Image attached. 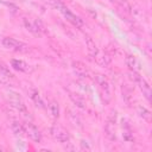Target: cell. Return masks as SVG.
Here are the masks:
<instances>
[{
	"instance_id": "cell-1",
	"label": "cell",
	"mask_w": 152,
	"mask_h": 152,
	"mask_svg": "<svg viewBox=\"0 0 152 152\" xmlns=\"http://www.w3.org/2000/svg\"><path fill=\"white\" fill-rule=\"evenodd\" d=\"M55 6H56V8L63 14V17H64L68 21H70L74 26H76V27H82V26L84 25L83 20H82L80 17H77L76 14H74L72 12H70V10H69L64 4H62L59 0H56V1H55Z\"/></svg>"
},
{
	"instance_id": "cell-2",
	"label": "cell",
	"mask_w": 152,
	"mask_h": 152,
	"mask_svg": "<svg viewBox=\"0 0 152 152\" xmlns=\"http://www.w3.org/2000/svg\"><path fill=\"white\" fill-rule=\"evenodd\" d=\"M7 99H8L10 103L19 112V114H21L23 116H27L28 115V110H27V108H26V106H25L21 96L17 91L8 90L7 91Z\"/></svg>"
},
{
	"instance_id": "cell-3",
	"label": "cell",
	"mask_w": 152,
	"mask_h": 152,
	"mask_svg": "<svg viewBox=\"0 0 152 152\" xmlns=\"http://www.w3.org/2000/svg\"><path fill=\"white\" fill-rule=\"evenodd\" d=\"M115 124H116V112L112 110L104 125V133L107 138L110 140H115Z\"/></svg>"
},
{
	"instance_id": "cell-4",
	"label": "cell",
	"mask_w": 152,
	"mask_h": 152,
	"mask_svg": "<svg viewBox=\"0 0 152 152\" xmlns=\"http://www.w3.org/2000/svg\"><path fill=\"white\" fill-rule=\"evenodd\" d=\"M51 135H52L57 141H59V142H62V144L69 142V139H70L68 131H65V129H64L62 126H59V125L52 126V128H51Z\"/></svg>"
},
{
	"instance_id": "cell-5",
	"label": "cell",
	"mask_w": 152,
	"mask_h": 152,
	"mask_svg": "<svg viewBox=\"0 0 152 152\" xmlns=\"http://www.w3.org/2000/svg\"><path fill=\"white\" fill-rule=\"evenodd\" d=\"M95 80H96V82H97V84L101 89L102 95L106 96V102H108L109 99H110V91H109V83H108L107 78L103 75H96Z\"/></svg>"
},
{
	"instance_id": "cell-6",
	"label": "cell",
	"mask_w": 152,
	"mask_h": 152,
	"mask_svg": "<svg viewBox=\"0 0 152 152\" xmlns=\"http://www.w3.org/2000/svg\"><path fill=\"white\" fill-rule=\"evenodd\" d=\"M133 75H134V81L139 84V87H140V89H141V91H142V95L150 101V97H151V88H150V86H148V83L139 75V72H133Z\"/></svg>"
},
{
	"instance_id": "cell-7",
	"label": "cell",
	"mask_w": 152,
	"mask_h": 152,
	"mask_svg": "<svg viewBox=\"0 0 152 152\" xmlns=\"http://www.w3.org/2000/svg\"><path fill=\"white\" fill-rule=\"evenodd\" d=\"M24 128H25V133L36 142H40L42 140V134L40 132L38 131V128L32 124V122H26L24 125Z\"/></svg>"
},
{
	"instance_id": "cell-8",
	"label": "cell",
	"mask_w": 152,
	"mask_h": 152,
	"mask_svg": "<svg viewBox=\"0 0 152 152\" xmlns=\"http://www.w3.org/2000/svg\"><path fill=\"white\" fill-rule=\"evenodd\" d=\"M2 45L8 49V50H14V51H19V50H23V48H25V44H23L21 42H18L17 39L14 38H11V37H5L2 39Z\"/></svg>"
},
{
	"instance_id": "cell-9",
	"label": "cell",
	"mask_w": 152,
	"mask_h": 152,
	"mask_svg": "<svg viewBox=\"0 0 152 152\" xmlns=\"http://www.w3.org/2000/svg\"><path fill=\"white\" fill-rule=\"evenodd\" d=\"M24 23H25V26L27 27V30L34 34H40L43 31H44V26L43 24L39 21V20H28V19H24Z\"/></svg>"
},
{
	"instance_id": "cell-10",
	"label": "cell",
	"mask_w": 152,
	"mask_h": 152,
	"mask_svg": "<svg viewBox=\"0 0 152 152\" xmlns=\"http://www.w3.org/2000/svg\"><path fill=\"white\" fill-rule=\"evenodd\" d=\"M126 64L131 70H133V72H139L140 71V63L134 56L128 55L126 57Z\"/></svg>"
},
{
	"instance_id": "cell-11",
	"label": "cell",
	"mask_w": 152,
	"mask_h": 152,
	"mask_svg": "<svg viewBox=\"0 0 152 152\" xmlns=\"http://www.w3.org/2000/svg\"><path fill=\"white\" fill-rule=\"evenodd\" d=\"M86 45H87V49H88L89 55H90V56H93V57H96L99 51H97L96 44H95V42L93 40V38H91V37L86 36Z\"/></svg>"
},
{
	"instance_id": "cell-12",
	"label": "cell",
	"mask_w": 152,
	"mask_h": 152,
	"mask_svg": "<svg viewBox=\"0 0 152 152\" xmlns=\"http://www.w3.org/2000/svg\"><path fill=\"white\" fill-rule=\"evenodd\" d=\"M72 69L76 72V75H78L80 77H86L88 74V70L86 68V65L82 62H74L72 63Z\"/></svg>"
},
{
	"instance_id": "cell-13",
	"label": "cell",
	"mask_w": 152,
	"mask_h": 152,
	"mask_svg": "<svg viewBox=\"0 0 152 152\" xmlns=\"http://www.w3.org/2000/svg\"><path fill=\"white\" fill-rule=\"evenodd\" d=\"M121 11H124L125 13H132V6L127 0H112Z\"/></svg>"
},
{
	"instance_id": "cell-14",
	"label": "cell",
	"mask_w": 152,
	"mask_h": 152,
	"mask_svg": "<svg viewBox=\"0 0 152 152\" xmlns=\"http://www.w3.org/2000/svg\"><path fill=\"white\" fill-rule=\"evenodd\" d=\"M69 97L71 99V101L80 108H84V100L81 95H78L77 93H74V91H69Z\"/></svg>"
},
{
	"instance_id": "cell-15",
	"label": "cell",
	"mask_w": 152,
	"mask_h": 152,
	"mask_svg": "<svg viewBox=\"0 0 152 152\" xmlns=\"http://www.w3.org/2000/svg\"><path fill=\"white\" fill-rule=\"evenodd\" d=\"M11 64L15 70H19V71H27L28 70V64L21 59H12Z\"/></svg>"
},
{
	"instance_id": "cell-16",
	"label": "cell",
	"mask_w": 152,
	"mask_h": 152,
	"mask_svg": "<svg viewBox=\"0 0 152 152\" xmlns=\"http://www.w3.org/2000/svg\"><path fill=\"white\" fill-rule=\"evenodd\" d=\"M11 127H12V131L14 132V134L17 135H24L25 134V128L21 124H19L18 121L13 120L12 124H11Z\"/></svg>"
},
{
	"instance_id": "cell-17",
	"label": "cell",
	"mask_w": 152,
	"mask_h": 152,
	"mask_svg": "<svg viewBox=\"0 0 152 152\" xmlns=\"http://www.w3.org/2000/svg\"><path fill=\"white\" fill-rule=\"evenodd\" d=\"M49 108H50V112H51L52 116L53 118H58V115H59V106H58V103L56 101H51L50 104H49Z\"/></svg>"
},
{
	"instance_id": "cell-18",
	"label": "cell",
	"mask_w": 152,
	"mask_h": 152,
	"mask_svg": "<svg viewBox=\"0 0 152 152\" xmlns=\"http://www.w3.org/2000/svg\"><path fill=\"white\" fill-rule=\"evenodd\" d=\"M138 112H139V115H140L142 119H145L146 121H150V120H151V113H150L146 108L139 107V108H138Z\"/></svg>"
},
{
	"instance_id": "cell-19",
	"label": "cell",
	"mask_w": 152,
	"mask_h": 152,
	"mask_svg": "<svg viewBox=\"0 0 152 152\" xmlns=\"http://www.w3.org/2000/svg\"><path fill=\"white\" fill-rule=\"evenodd\" d=\"M31 97H32V100L34 101V103H36L37 106L43 107V101H42V99H40V96H39V94H38L37 90H33V91L31 93Z\"/></svg>"
},
{
	"instance_id": "cell-20",
	"label": "cell",
	"mask_w": 152,
	"mask_h": 152,
	"mask_svg": "<svg viewBox=\"0 0 152 152\" xmlns=\"http://www.w3.org/2000/svg\"><path fill=\"white\" fill-rule=\"evenodd\" d=\"M97 62H99V64H101V65L106 66V65L110 62V57H109L108 55H102L101 57H99V58H97Z\"/></svg>"
},
{
	"instance_id": "cell-21",
	"label": "cell",
	"mask_w": 152,
	"mask_h": 152,
	"mask_svg": "<svg viewBox=\"0 0 152 152\" xmlns=\"http://www.w3.org/2000/svg\"><path fill=\"white\" fill-rule=\"evenodd\" d=\"M124 126H125V131H124V138H125V140H127V141L133 140V135H132V133H131L129 127H128L126 124H125Z\"/></svg>"
},
{
	"instance_id": "cell-22",
	"label": "cell",
	"mask_w": 152,
	"mask_h": 152,
	"mask_svg": "<svg viewBox=\"0 0 152 152\" xmlns=\"http://www.w3.org/2000/svg\"><path fill=\"white\" fill-rule=\"evenodd\" d=\"M81 145H82V148H86V150H90V147L88 146V144H87L86 141H82V142H81Z\"/></svg>"
},
{
	"instance_id": "cell-23",
	"label": "cell",
	"mask_w": 152,
	"mask_h": 152,
	"mask_svg": "<svg viewBox=\"0 0 152 152\" xmlns=\"http://www.w3.org/2000/svg\"><path fill=\"white\" fill-rule=\"evenodd\" d=\"M0 150H1V147H0Z\"/></svg>"
}]
</instances>
